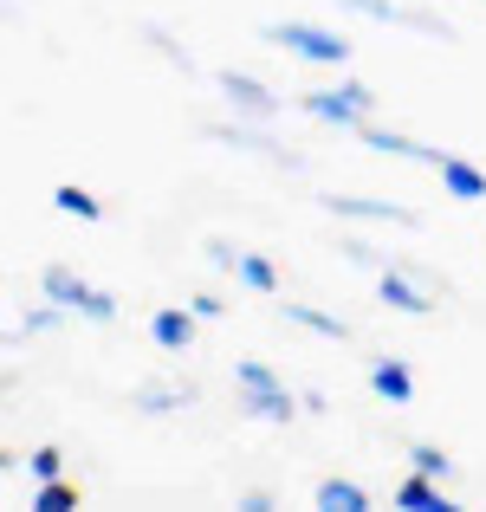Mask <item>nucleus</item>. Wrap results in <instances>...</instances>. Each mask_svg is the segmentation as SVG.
<instances>
[{"label":"nucleus","instance_id":"obj_4","mask_svg":"<svg viewBox=\"0 0 486 512\" xmlns=\"http://www.w3.org/2000/svg\"><path fill=\"white\" fill-rule=\"evenodd\" d=\"M208 143H227V150H253V156H266V163H286V169H305V156L292 150V143H279V137H266V130H253V124H208L201 130Z\"/></svg>","mask_w":486,"mask_h":512},{"label":"nucleus","instance_id":"obj_20","mask_svg":"<svg viewBox=\"0 0 486 512\" xmlns=\"http://www.w3.org/2000/svg\"><path fill=\"white\" fill-rule=\"evenodd\" d=\"M59 325H72V312H65V305H26L20 318H13V331H20V338H46V331H59Z\"/></svg>","mask_w":486,"mask_h":512},{"label":"nucleus","instance_id":"obj_18","mask_svg":"<svg viewBox=\"0 0 486 512\" xmlns=\"http://www.w3.org/2000/svg\"><path fill=\"white\" fill-rule=\"evenodd\" d=\"M234 279H240L247 292H266V299H279V266L266 260V253H247V247H240V260H234Z\"/></svg>","mask_w":486,"mask_h":512},{"label":"nucleus","instance_id":"obj_7","mask_svg":"<svg viewBox=\"0 0 486 512\" xmlns=\"http://www.w3.org/2000/svg\"><path fill=\"white\" fill-rule=\"evenodd\" d=\"M331 214H350V221H389V227H422V214L409 201H383V195H318Z\"/></svg>","mask_w":486,"mask_h":512},{"label":"nucleus","instance_id":"obj_6","mask_svg":"<svg viewBox=\"0 0 486 512\" xmlns=\"http://www.w3.org/2000/svg\"><path fill=\"white\" fill-rule=\"evenodd\" d=\"M337 7L363 13V20H376V26H409V33H428V39H454L448 20H435V13H415V7H396V0H337Z\"/></svg>","mask_w":486,"mask_h":512},{"label":"nucleus","instance_id":"obj_5","mask_svg":"<svg viewBox=\"0 0 486 512\" xmlns=\"http://www.w3.org/2000/svg\"><path fill=\"white\" fill-rule=\"evenodd\" d=\"M305 117H312V124H324V130H350V137H357L363 124H370V111H363L357 98H350L344 85H324V91H305Z\"/></svg>","mask_w":486,"mask_h":512},{"label":"nucleus","instance_id":"obj_8","mask_svg":"<svg viewBox=\"0 0 486 512\" xmlns=\"http://www.w3.org/2000/svg\"><path fill=\"white\" fill-rule=\"evenodd\" d=\"M240 415H247V422L292 428V422L305 415V396H292L286 383H273V389H240Z\"/></svg>","mask_w":486,"mask_h":512},{"label":"nucleus","instance_id":"obj_12","mask_svg":"<svg viewBox=\"0 0 486 512\" xmlns=\"http://www.w3.org/2000/svg\"><path fill=\"white\" fill-rule=\"evenodd\" d=\"M195 305H162V312L150 318V344L156 350H188V344H195Z\"/></svg>","mask_w":486,"mask_h":512},{"label":"nucleus","instance_id":"obj_28","mask_svg":"<svg viewBox=\"0 0 486 512\" xmlns=\"http://www.w3.org/2000/svg\"><path fill=\"white\" fill-rule=\"evenodd\" d=\"M337 247H344V253H350V260H363V266H389V260H383V253H376V247H363V240H337Z\"/></svg>","mask_w":486,"mask_h":512},{"label":"nucleus","instance_id":"obj_15","mask_svg":"<svg viewBox=\"0 0 486 512\" xmlns=\"http://www.w3.org/2000/svg\"><path fill=\"white\" fill-rule=\"evenodd\" d=\"M312 506H324V512H370L376 500H370V487L331 474V480H318V487H312Z\"/></svg>","mask_w":486,"mask_h":512},{"label":"nucleus","instance_id":"obj_17","mask_svg":"<svg viewBox=\"0 0 486 512\" xmlns=\"http://www.w3.org/2000/svg\"><path fill=\"white\" fill-rule=\"evenodd\" d=\"M201 389L195 383H169V389H137V396H130V409L137 415H175V409H188V402H195Z\"/></svg>","mask_w":486,"mask_h":512},{"label":"nucleus","instance_id":"obj_3","mask_svg":"<svg viewBox=\"0 0 486 512\" xmlns=\"http://www.w3.org/2000/svg\"><path fill=\"white\" fill-rule=\"evenodd\" d=\"M376 299H383L389 312H409V318L435 312V286H428L415 266H376Z\"/></svg>","mask_w":486,"mask_h":512},{"label":"nucleus","instance_id":"obj_29","mask_svg":"<svg viewBox=\"0 0 486 512\" xmlns=\"http://www.w3.org/2000/svg\"><path fill=\"white\" fill-rule=\"evenodd\" d=\"M337 85H344V91H350V98H357V104H363V111H376V91H370V85H363V78H337Z\"/></svg>","mask_w":486,"mask_h":512},{"label":"nucleus","instance_id":"obj_25","mask_svg":"<svg viewBox=\"0 0 486 512\" xmlns=\"http://www.w3.org/2000/svg\"><path fill=\"white\" fill-rule=\"evenodd\" d=\"M143 39H150V46H156V52H169V65H175V72H201V65H195V59H188V52H182V46H175V39H169V33H162V26H150V33H143Z\"/></svg>","mask_w":486,"mask_h":512},{"label":"nucleus","instance_id":"obj_24","mask_svg":"<svg viewBox=\"0 0 486 512\" xmlns=\"http://www.w3.org/2000/svg\"><path fill=\"white\" fill-rule=\"evenodd\" d=\"M26 474H33V480H59V474H65V454L46 441V448H33V454H26Z\"/></svg>","mask_w":486,"mask_h":512},{"label":"nucleus","instance_id":"obj_26","mask_svg":"<svg viewBox=\"0 0 486 512\" xmlns=\"http://www.w3.org/2000/svg\"><path fill=\"white\" fill-rule=\"evenodd\" d=\"M240 512H279V493H240Z\"/></svg>","mask_w":486,"mask_h":512},{"label":"nucleus","instance_id":"obj_14","mask_svg":"<svg viewBox=\"0 0 486 512\" xmlns=\"http://www.w3.org/2000/svg\"><path fill=\"white\" fill-rule=\"evenodd\" d=\"M370 389H376L383 402H396V409H402V402H415V370H409L402 357H376V363H370Z\"/></svg>","mask_w":486,"mask_h":512},{"label":"nucleus","instance_id":"obj_11","mask_svg":"<svg viewBox=\"0 0 486 512\" xmlns=\"http://www.w3.org/2000/svg\"><path fill=\"white\" fill-rule=\"evenodd\" d=\"M357 143H363V150H376V156H402V163H428V169L441 163V150H428V143L402 137V130H389V124H363Z\"/></svg>","mask_w":486,"mask_h":512},{"label":"nucleus","instance_id":"obj_2","mask_svg":"<svg viewBox=\"0 0 486 512\" xmlns=\"http://www.w3.org/2000/svg\"><path fill=\"white\" fill-rule=\"evenodd\" d=\"M39 292H46L52 305H65L72 318H91V325H111V318H117L111 292H98L91 279H78L72 266H46V273H39Z\"/></svg>","mask_w":486,"mask_h":512},{"label":"nucleus","instance_id":"obj_27","mask_svg":"<svg viewBox=\"0 0 486 512\" xmlns=\"http://www.w3.org/2000/svg\"><path fill=\"white\" fill-rule=\"evenodd\" d=\"M208 260H214V266H227V273H234L240 247H234V240H208Z\"/></svg>","mask_w":486,"mask_h":512},{"label":"nucleus","instance_id":"obj_30","mask_svg":"<svg viewBox=\"0 0 486 512\" xmlns=\"http://www.w3.org/2000/svg\"><path fill=\"white\" fill-rule=\"evenodd\" d=\"M188 305H195L201 318H221V312H227V305H221V292H195V299H188Z\"/></svg>","mask_w":486,"mask_h":512},{"label":"nucleus","instance_id":"obj_19","mask_svg":"<svg viewBox=\"0 0 486 512\" xmlns=\"http://www.w3.org/2000/svg\"><path fill=\"white\" fill-rule=\"evenodd\" d=\"M52 208H59L65 221H104V201L91 195V188H78V182H59V188H52Z\"/></svg>","mask_w":486,"mask_h":512},{"label":"nucleus","instance_id":"obj_13","mask_svg":"<svg viewBox=\"0 0 486 512\" xmlns=\"http://www.w3.org/2000/svg\"><path fill=\"white\" fill-rule=\"evenodd\" d=\"M435 175H441V188H448L454 201H486V169L467 163V156H448V150H441Z\"/></svg>","mask_w":486,"mask_h":512},{"label":"nucleus","instance_id":"obj_21","mask_svg":"<svg viewBox=\"0 0 486 512\" xmlns=\"http://www.w3.org/2000/svg\"><path fill=\"white\" fill-rule=\"evenodd\" d=\"M78 506H85V493H78L72 487V480H39V487H33V512H78Z\"/></svg>","mask_w":486,"mask_h":512},{"label":"nucleus","instance_id":"obj_1","mask_svg":"<svg viewBox=\"0 0 486 512\" xmlns=\"http://www.w3.org/2000/svg\"><path fill=\"white\" fill-rule=\"evenodd\" d=\"M260 39H266V46L299 52L305 65H350V59H357V46H350L344 33H331V26H312V20H273V26H260Z\"/></svg>","mask_w":486,"mask_h":512},{"label":"nucleus","instance_id":"obj_16","mask_svg":"<svg viewBox=\"0 0 486 512\" xmlns=\"http://www.w3.org/2000/svg\"><path fill=\"white\" fill-rule=\"evenodd\" d=\"M286 325H305L324 344H350V325H344V318H331V312H318V305H292L286 299Z\"/></svg>","mask_w":486,"mask_h":512},{"label":"nucleus","instance_id":"obj_9","mask_svg":"<svg viewBox=\"0 0 486 512\" xmlns=\"http://www.w3.org/2000/svg\"><path fill=\"white\" fill-rule=\"evenodd\" d=\"M389 506H396V512H454L461 500H454V493L441 487L435 474H422V467H409V480H402V487L389 493Z\"/></svg>","mask_w":486,"mask_h":512},{"label":"nucleus","instance_id":"obj_10","mask_svg":"<svg viewBox=\"0 0 486 512\" xmlns=\"http://www.w3.org/2000/svg\"><path fill=\"white\" fill-rule=\"evenodd\" d=\"M214 91H221L234 111H247V117H273L279 111V91L260 85V78H247V72H214Z\"/></svg>","mask_w":486,"mask_h":512},{"label":"nucleus","instance_id":"obj_23","mask_svg":"<svg viewBox=\"0 0 486 512\" xmlns=\"http://www.w3.org/2000/svg\"><path fill=\"white\" fill-rule=\"evenodd\" d=\"M273 383H286L273 363H260V357H234V389H273Z\"/></svg>","mask_w":486,"mask_h":512},{"label":"nucleus","instance_id":"obj_22","mask_svg":"<svg viewBox=\"0 0 486 512\" xmlns=\"http://www.w3.org/2000/svg\"><path fill=\"white\" fill-rule=\"evenodd\" d=\"M409 467H422V474H435V480H454V474H461V467H454V454L435 448V441H415V448H409Z\"/></svg>","mask_w":486,"mask_h":512}]
</instances>
